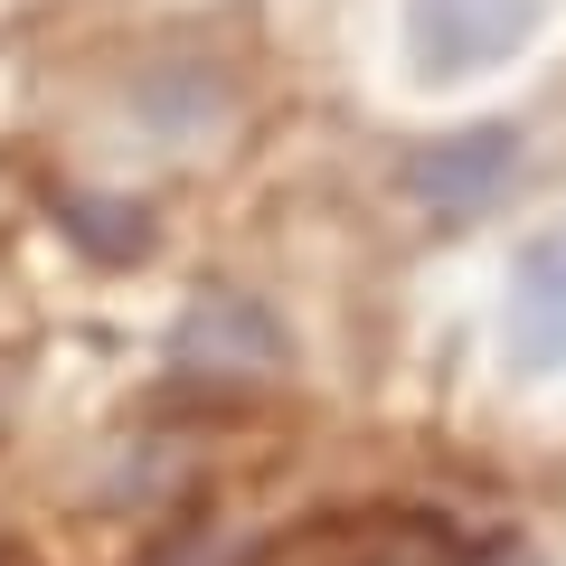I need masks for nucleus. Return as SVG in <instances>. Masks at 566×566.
I'll return each mask as SVG.
<instances>
[{"label":"nucleus","instance_id":"obj_4","mask_svg":"<svg viewBox=\"0 0 566 566\" xmlns=\"http://www.w3.org/2000/svg\"><path fill=\"white\" fill-rule=\"evenodd\" d=\"M170 359L218 368V378H274V368L293 359V340H283V322L255 293H208V303H189V322L170 331Z\"/></svg>","mask_w":566,"mask_h":566},{"label":"nucleus","instance_id":"obj_3","mask_svg":"<svg viewBox=\"0 0 566 566\" xmlns=\"http://www.w3.org/2000/svg\"><path fill=\"white\" fill-rule=\"evenodd\" d=\"M501 340H510V368H528V378H566V227H538V237L510 255Z\"/></svg>","mask_w":566,"mask_h":566},{"label":"nucleus","instance_id":"obj_1","mask_svg":"<svg viewBox=\"0 0 566 566\" xmlns=\"http://www.w3.org/2000/svg\"><path fill=\"white\" fill-rule=\"evenodd\" d=\"M538 20H547V0H406L397 48L416 85H472V76H501L538 39Z\"/></svg>","mask_w":566,"mask_h":566},{"label":"nucleus","instance_id":"obj_5","mask_svg":"<svg viewBox=\"0 0 566 566\" xmlns=\"http://www.w3.org/2000/svg\"><path fill=\"white\" fill-rule=\"evenodd\" d=\"M57 227L85 245V255H104V264L151 255V227H142V208H123V199H66V208H57Z\"/></svg>","mask_w":566,"mask_h":566},{"label":"nucleus","instance_id":"obj_2","mask_svg":"<svg viewBox=\"0 0 566 566\" xmlns=\"http://www.w3.org/2000/svg\"><path fill=\"white\" fill-rule=\"evenodd\" d=\"M510 180H520V123H463V133L424 142L416 161H406V199L424 218H444V227L482 218Z\"/></svg>","mask_w":566,"mask_h":566}]
</instances>
